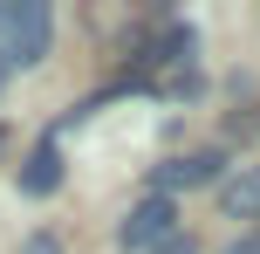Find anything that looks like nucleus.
Segmentation results:
<instances>
[{
    "mask_svg": "<svg viewBox=\"0 0 260 254\" xmlns=\"http://www.w3.org/2000/svg\"><path fill=\"white\" fill-rule=\"evenodd\" d=\"M55 41V14L48 0H0V55H7V69H35L41 55H48Z\"/></svg>",
    "mask_w": 260,
    "mask_h": 254,
    "instance_id": "f257e3e1",
    "label": "nucleus"
},
{
    "mask_svg": "<svg viewBox=\"0 0 260 254\" xmlns=\"http://www.w3.org/2000/svg\"><path fill=\"white\" fill-rule=\"evenodd\" d=\"M171 234H178V206L151 192L144 206H130V220L117 227V247H123V254H151L157 241H171Z\"/></svg>",
    "mask_w": 260,
    "mask_h": 254,
    "instance_id": "f03ea898",
    "label": "nucleus"
},
{
    "mask_svg": "<svg viewBox=\"0 0 260 254\" xmlns=\"http://www.w3.org/2000/svg\"><path fill=\"white\" fill-rule=\"evenodd\" d=\"M212 179H226V151H219V145H212V151H185V158L157 165V172H151V192H157V200H171V192L212 186Z\"/></svg>",
    "mask_w": 260,
    "mask_h": 254,
    "instance_id": "7ed1b4c3",
    "label": "nucleus"
},
{
    "mask_svg": "<svg viewBox=\"0 0 260 254\" xmlns=\"http://www.w3.org/2000/svg\"><path fill=\"white\" fill-rule=\"evenodd\" d=\"M219 213L226 220H260V165H233L219 179Z\"/></svg>",
    "mask_w": 260,
    "mask_h": 254,
    "instance_id": "20e7f679",
    "label": "nucleus"
},
{
    "mask_svg": "<svg viewBox=\"0 0 260 254\" xmlns=\"http://www.w3.org/2000/svg\"><path fill=\"white\" fill-rule=\"evenodd\" d=\"M55 186H62V151H55V137H41L27 151V165H21V192L27 200H48Z\"/></svg>",
    "mask_w": 260,
    "mask_h": 254,
    "instance_id": "39448f33",
    "label": "nucleus"
},
{
    "mask_svg": "<svg viewBox=\"0 0 260 254\" xmlns=\"http://www.w3.org/2000/svg\"><path fill=\"white\" fill-rule=\"evenodd\" d=\"M151 254H199V241H192V234H185V227H178V234H171V241H157Z\"/></svg>",
    "mask_w": 260,
    "mask_h": 254,
    "instance_id": "423d86ee",
    "label": "nucleus"
},
{
    "mask_svg": "<svg viewBox=\"0 0 260 254\" xmlns=\"http://www.w3.org/2000/svg\"><path fill=\"white\" fill-rule=\"evenodd\" d=\"M219 254H260V227H247V234H240V241H226Z\"/></svg>",
    "mask_w": 260,
    "mask_h": 254,
    "instance_id": "0eeeda50",
    "label": "nucleus"
},
{
    "mask_svg": "<svg viewBox=\"0 0 260 254\" xmlns=\"http://www.w3.org/2000/svg\"><path fill=\"white\" fill-rule=\"evenodd\" d=\"M21 254H62V247H55V234H35V241H27Z\"/></svg>",
    "mask_w": 260,
    "mask_h": 254,
    "instance_id": "6e6552de",
    "label": "nucleus"
},
{
    "mask_svg": "<svg viewBox=\"0 0 260 254\" xmlns=\"http://www.w3.org/2000/svg\"><path fill=\"white\" fill-rule=\"evenodd\" d=\"M0 82H7V55H0Z\"/></svg>",
    "mask_w": 260,
    "mask_h": 254,
    "instance_id": "1a4fd4ad",
    "label": "nucleus"
},
{
    "mask_svg": "<svg viewBox=\"0 0 260 254\" xmlns=\"http://www.w3.org/2000/svg\"><path fill=\"white\" fill-rule=\"evenodd\" d=\"M0 145H7V131H0Z\"/></svg>",
    "mask_w": 260,
    "mask_h": 254,
    "instance_id": "9d476101",
    "label": "nucleus"
}]
</instances>
